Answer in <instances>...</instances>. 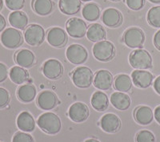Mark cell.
Here are the masks:
<instances>
[{"instance_id": "836d02e7", "label": "cell", "mask_w": 160, "mask_h": 142, "mask_svg": "<svg viewBox=\"0 0 160 142\" xmlns=\"http://www.w3.org/2000/svg\"><path fill=\"white\" fill-rule=\"evenodd\" d=\"M12 142H35L32 136L28 133L18 132L13 137Z\"/></svg>"}, {"instance_id": "4dcf8cb0", "label": "cell", "mask_w": 160, "mask_h": 142, "mask_svg": "<svg viewBox=\"0 0 160 142\" xmlns=\"http://www.w3.org/2000/svg\"><path fill=\"white\" fill-rule=\"evenodd\" d=\"M148 22L154 28H160V6L154 7L148 13Z\"/></svg>"}, {"instance_id": "277c9868", "label": "cell", "mask_w": 160, "mask_h": 142, "mask_svg": "<svg viewBox=\"0 0 160 142\" xmlns=\"http://www.w3.org/2000/svg\"><path fill=\"white\" fill-rule=\"evenodd\" d=\"M72 81L76 87L80 88H88L94 81L93 71L88 67H77L72 73Z\"/></svg>"}, {"instance_id": "74e56055", "label": "cell", "mask_w": 160, "mask_h": 142, "mask_svg": "<svg viewBox=\"0 0 160 142\" xmlns=\"http://www.w3.org/2000/svg\"><path fill=\"white\" fill-rule=\"evenodd\" d=\"M154 44L157 49L160 51V30L155 33V36H154Z\"/></svg>"}, {"instance_id": "6da1fadb", "label": "cell", "mask_w": 160, "mask_h": 142, "mask_svg": "<svg viewBox=\"0 0 160 142\" xmlns=\"http://www.w3.org/2000/svg\"><path fill=\"white\" fill-rule=\"evenodd\" d=\"M38 127L48 134H57L61 130V120L56 114L45 113L38 117L37 121Z\"/></svg>"}, {"instance_id": "e575fe53", "label": "cell", "mask_w": 160, "mask_h": 142, "mask_svg": "<svg viewBox=\"0 0 160 142\" xmlns=\"http://www.w3.org/2000/svg\"><path fill=\"white\" fill-rule=\"evenodd\" d=\"M126 3L130 9L133 11H138L143 8L145 0H126Z\"/></svg>"}, {"instance_id": "5b68a950", "label": "cell", "mask_w": 160, "mask_h": 142, "mask_svg": "<svg viewBox=\"0 0 160 142\" xmlns=\"http://www.w3.org/2000/svg\"><path fill=\"white\" fill-rule=\"evenodd\" d=\"M24 38L29 45L39 46L45 39V31L42 26L38 24H31L26 28Z\"/></svg>"}, {"instance_id": "30bf717a", "label": "cell", "mask_w": 160, "mask_h": 142, "mask_svg": "<svg viewBox=\"0 0 160 142\" xmlns=\"http://www.w3.org/2000/svg\"><path fill=\"white\" fill-rule=\"evenodd\" d=\"M42 73L50 80H58L63 74V66L59 60L50 59L44 63Z\"/></svg>"}, {"instance_id": "9c48e42d", "label": "cell", "mask_w": 160, "mask_h": 142, "mask_svg": "<svg viewBox=\"0 0 160 142\" xmlns=\"http://www.w3.org/2000/svg\"><path fill=\"white\" fill-rule=\"evenodd\" d=\"M67 32L73 38H82L87 35L88 25L85 21L78 18H71L67 23Z\"/></svg>"}, {"instance_id": "4fadbf2b", "label": "cell", "mask_w": 160, "mask_h": 142, "mask_svg": "<svg viewBox=\"0 0 160 142\" xmlns=\"http://www.w3.org/2000/svg\"><path fill=\"white\" fill-rule=\"evenodd\" d=\"M37 103L41 109L51 110L56 107L58 103V100L54 92L46 90L38 95Z\"/></svg>"}, {"instance_id": "f6af8a7d", "label": "cell", "mask_w": 160, "mask_h": 142, "mask_svg": "<svg viewBox=\"0 0 160 142\" xmlns=\"http://www.w3.org/2000/svg\"><path fill=\"white\" fill-rule=\"evenodd\" d=\"M82 2H89V1H91V0H81Z\"/></svg>"}, {"instance_id": "7a4b0ae2", "label": "cell", "mask_w": 160, "mask_h": 142, "mask_svg": "<svg viewBox=\"0 0 160 142\" xmlns=\"http://www.w3.org/2000/svg\"><path fill=\"white\" fill-rule=\"evenodd\" d=\"M129 62L131 67L138 70L148 69L152 67V58L144 49H136L131 53Z\"/></svg>"}, {"instance_id": "8992f818", "label": "cell", "mask_w": 160, "mask_h": 142, "mask_svg": "<svg viewBox=\"0 0 160 142\" xmlns=\"http://www.w3.org/2000/svg\"><path fill=\"white\" fill-rule=\"evenodd\" d=\"M123 41L131 48L141 47L145 41V35L142 29L138 28H131L124 32Z\"/></svg>"}, {"instance_id": "ba28073f", "label": "cell", "mask_w": 160, "mask_h": 142, "mask_svg": "<svg viewBox=\"0 0 160 142\" xmlns=\"http://www.w3.org/2000/svg\"><path fill=\"white\" fill-rule=\"evenodd\" d=\"M22 35L16 28H7L1 35L2 44L8 48H16L22 44Z\"/></svg>"}, {"instance_id": "1f68e13d", "label": "cell", "mask_w": 160, "mask_h": 142, "mask_svg": "<svg viewBox=\"0 0 160 142\" xmlns=\"http://www.w3.org/2000/svg\"><path fill=\"white\" fill-rule=\"evenodd\" d=\"M135 140L136 142H155V137L151 131L142 130L138 133Z\"/></svg>"}, {"instance_id": "ffe728a7", "label": "cell", "mask_w": 160, "mask_h": 142, "mask_svg": "<svg viewBox=\"0 0 160 142\" xmlns=\"http://www.w3.org/2000/svg\"><path fill=\"white\" fill-rule=\"evenodd\" d=\"M154 116L151 108L148 106H140L135 112V119L139 124L148 125L152 122Z\"/></svg>"}, {"instance_id": "f35d334b", "label": "cell", "mask_w": 160, "mask_h": 142, "mask_svg": "<svg viewBox=\"0 0 160 142\" xmlns=\"http://www.w3.org/2000/svg\"><path fill=\"white\" fill-rule=\"evenodd\" d=\"M154 88H155V92H156L158 95H160V76L157 77L156 80H155V83H154Z\"/></svg>"}, {"instance_id": "d6986e66", "label": "cell", "mask_w": 160, "mask_h": 142, "mask_svg": "<svg viewBox=\"0 0 160 142\" xmlns=\"http://www.w3.org/2000/svg\"><path fill=\"white\" fill-rule=\"evenodd\" d=\"M17 125L22 131L31 133L35 129V119L28 112H22L17 118Z\"/></svg>"}, {"instance_id": "bcb514c9", "label": "cell", "mask_w": 160, "mask_h": 142, "mask_svg": "<svg viewBox=\"0 0 160 142\" xmlns=\"http://www.w3.org/2000/svg\"><path fill=\"white\" fill-rule=\"evenodd\" d=\"M110 1H112V2H118L120 0H110Z\"/></svg>"}, {"instance_id": "8fae6325", "label": "cell", "mask_w": 160, "mask_h": 142, "mask_svg": "<svg viewBox=\"0 0 160 142\" xmlns=\"http://www.w3.org/2000/svg\"><path fill=\"white\" fill-rule=\"evenodd\" d=\"M89 108L82 102H76L70 107L68 115L72 121L75 123H82L88 120L89 117Z\"/></svg>"}, {"instance_id": "d4e9b609", "label": "cell", "mask_w": 160, "mask_h": 142, "mask_svg": "<svg viewBox=\"0 0 160 142\" xmlns=\"http://www.w3.org/2000/svg\"><path fill=\"white\" fill-rule=\"evenodd\" d=\"M9 23L15 28L23 30L28 24V17L22 11H15L10 14Z\"/></svg>"}, {"instance_id": "60d3db41", "label": "cell", "mask_w": 160, "mask_h": 142, "mask_svg": "<svg viewBox=\"0 0 160 142\" xmlns=\"http://www.w3.org/2000/svg\"><path fill=\"white\" fill-rule=\"evenodd\" d=\"M6 27V20L5 18L0 14V32L5 28Z\"/></svg>"}, {"instance_id": "9a60e30c", "label": "cell", "mask_w": 160, "mask_h": 142, "mask_svg": "<svg viewBox=\"0 0 160 142\" xmlns=\"http://www.w3.org/2000/svg\"><path fill=\"white\" fill-rule=\"evenodd\" d=\"M102 21L108 28H115L118 27L122 22V15L119 11L115 8H108L103 11Z\"/></svg>"}, {"instance_id": "ab89813d", "label": "cell", "mask_w": 160, "mask_h": 142, "mask_svg": "<svg viewBox=\"0 0 160 142\" xmlns=\"http://www.w3.org/2000/svg\"><path fill=\"white\" fill-rule=\"evenodd\" d=\"M155 120H156L157 122L160 124V106H158V107L155 108Z\"/></svg>"}, {"instance_id": "f546056e", "label": "cell", "mask_w": 160, "mask_h": 142, "mask_svg": "<svg viewBox=\"0 0 160 142\" xmlns=\"http://www.w3.org/2000/svg\"><path fill=\"white\" fill-rule=\"evenodd\" d=\"M132 87V80L127 74H120L115 77V88L121 92H129Z\"/></svg>"}, {"instance_id": "7402d4cb", "label": "cell", "mask_w": 160, "mask_h": 142, "mask_svg": "<svg viewBox=\"0 0 160 142\" xmlns=\"http://www.w3.org/2000/svg\"><path fill=\"white\" fill-rule=\"evenodd\" d=\"M81 5V0H59L58 3L60 11L68 15L77 14L80 11Z\"/></svg>"}, {"instance_id": "83f0119b", "label": "cell", "mask_w": 160, "mask_h": 142, "mask_svg": "<svg viewBox=\"0 0 160 142\" xmlns=\"http://www.w3.org/2000/svg\"><path fill=\"white\" fill-rule=\"evenodd\" d=\"M10 78L16 84H22L28 81L29 79V73L23 67L15 66L10 71Z\"/></svg>"}, {"instance_id": "5bb4252c", "label": "cell", "mask_w": 160, "mask_h": 142, "mask_svg": "<svg viewBox=\"0 0 160 142\" xmlns=\"http://www.w3.org/2000/svg\"><path fill=\"white\" fill-rule=\"evenodd\" d=\"M102 129L108 133H115L121 128V120L114 113H108L102 116L100 121Z\"/></svg>"}, {"instance_id": "ac0fdd59", "label": "cell", "mask_w": 160, "mask_h": 142, "mask_svg": "<svg viewBox=\"0 0 160 142\" xmlns=\"http://www.w3.org/2000/svg\"><path fill=\"white\" fill-rule=\"evenodd\" d=\"M111 103L118 110L126 111L131 106V100L128 95L121 92H116L111 96Z\"/></svg>"}, {"instance_id": "44dd1931", "label": "cell", "mask_w": 160, "mask_h": 142, "mask_svg": "<svg viewBox=\"0 0 160 142\" xmlns=\"http://www.w3.org/2000/svg\"><path fill=\"white\" fill-rule=\"evenodd\" d=\"M35 56L34 53L28 49L20 50L15 55V61L17 64L22 67H31L35 63Z\"/></svg>"}, {"instance_id": "2e32d148", "label": "cell", "mask_w": 160, "mask_h": 142, "mask_svg": "<svg viewBox=\"0 0 160 142\" xmlns=\"http://www.w3.org/2000/svg\"><path fill=\"white\" fill-rule=\"evenodd\" d=\"M112 74L108 70H100L97 71L96 75L94 77V85L96 88L102 91L109 90L113 84Z\"/></svg>"}, {"instance_id": "3957f363", "label": "cell", "mask_w": 160, "mask_h": 142, "mask_svg": "<svg viewBox=\"0 0 160 142\" xmlns=\"http://www.w3.org/2000/svg\"><path fill=\"white\" fill-rule=\"evenodd\" d=\"M93 55L96 60L99 61L108 62L115 56V46L108 40H102L97 42L93 47Z\"/></svg>"}, {"instance_id": "603a6c76", "label": "cell", "mask_w": 160, "mask_h": 142, "mask_svg": "<svg viewBox=\"0 0 160 142\" xmlns=\"http://www.w3.org/2000/svg\"><path fill=\"white\" fill-rule=\"evenodd\" d=\"M54 5L52 0H34L32 3L33 10L42 16L50 15L54 9Z\"/></svg>"}, {"instance_id": "7c38bea8", "label": "cell", "mask_w": 160, "mask_h": 142, "mask_svg": "<svg viewBox=\"0 0 160 142\" xmlns=\"http://www.w3.org/2000/svg\"><path fill=\"white\" fill-rule=\"evenodd\" d=\"M47 39L50 45L55 47H62L67 44L68 40V34L62 28L54 27L48 31Z\"/></svg>"}, {"instance_id": "e0dca14e", "label": "cell", "mask_w": 160, "mask_h": 142, "mask_svg": "<svg viewBox=\"0 0 160 142\" xmlns=\"http://www.w3.org/2000/svg\"><path fill=\"white\" fill-rule=\"evenodd\" d=\"M154 76L150 71L144 70H135L131 74V80L136 87L147 88L152 84Z\"/></svg>"}, {"instance_id": "b9f144b4", "label": "cell", "mask_w": 160, "mask_h": 142, "mask_svg": "<svg viewBox=\"0 0 160 142\" xmlns=\"http://www.w3.org/2000/svg\"><path fill=\"white\" fill-rule=\"evenodd\" d=\"M85 142H100V141L98 140H95V139H88V140H85Z\"/></svg>"}, {"instance_id": "52a82bcc", "label": "cell", "mask_w": 160, "mask_h": 142, "mask_svg": "<svg viewBox=\"0 0 160 142\" xmlns=\"http://www.w3.org/2000/svg\"><path fill=\"white\" fill-rule=\"evenodd\" d=\"M66 55L68 60L73 64L80 65L87 61L88 53L83 46L80 44H72L68 47Z\"/></svg>"}, {"instance_id": "cb8c5ba5", "label": "cell", "mask_w": 160, "mask_h": 142, "mask_svg": "<svg viewBox=\"0 0 160 142\" xmlns=\"http://www.w3.org/2000/svg\"><path fill=\"white\" fill-rule=\"evenodd\" d=\"M37 94L35 87L31 84H23L18 88V97L24 103H30L35 100Z\"/></svg>"}, {"instance_id": "f1b7e54d", "label": "cell", "mask_w": 160, "mask_h": 142, "mask_svg": "<svg viewBox=\"0 0 160 142\" xmlns=\"http://www.w3.org/2000/svg\"><path fill=\"white\" fill-rule=\"evenodd\" d=\"M82 14L86 20L89 22H95L99 18L100 9L96 3H91L84 6Z\"/></svg>"}, {"instance_id": "4316f807", "label": "cell", "mask_w": 160, "mask_h": 142, "mask_svg": "<svg viewBox=\"0 0 160 142\" xmlns=\"http://www.w3.org/2000/svg\"><path fill=\"white\" fill-rule=\"evenodd\" d=\"M87 37L92 42H99L105 39L106 31L103 27L100 24H91L87 31Z\"/></svg>"}, {"instance_id": "d590c367", "label": "cell", "mask_w": 160, "mask_h": 142, "mask_svg": "<svg viewBox=\"0 0 160 142\" xmlns=\"http://www.w3.org/2000/svg\"><path fill=\"white\" fill-rule=\"evenodd\" d=\"M10 100L9 92L6 89L0 87V108L8 105Z\"/></svg>"}, {"instance_id": "7bdbcfd3", "label": "cell", "mask_w": 160, "mask_h": 142, "mask_svg": "<svg viewBox=\"0 0 160 142\" xmlns=\"http://www.w3.org/2000/svg\"><path fill=\"white\" fill-rule=\"evenodd\" d=\"M149 1L153 3H160V0H149Z\"/></svg>"}, {"instance_id": "ee69618b", "label": "cell", "mask_w": 160, "mask_h": 142, "mask_svg": "<svg viewBox=\"0 0 160 142\" xmlns=\"http://www.w3.org/2000/svg\"><path fill=\"white\" fill-rule=\"evenodd\" d=\"M2 5H3V2H2V0H0V10L2 8Z\"/></svg>"}, {"instance_id": "484cf974", "label": "cell", "mask_w": 160, "mask_h": 142, "mask_svg": "<svg viewBox=\"0 0 160 142\" xmlns=\"http://www.w3.org/2000/svg\"><path fill=\"white\" fill-rule=\"evenodd\" d=\"M91 105L97 111H105L109 105V99L104 92L97 91L91 97Z\"/></svg>"}, {"instance_id": "8d00e7d4", "label": "cell", "mask_w": 160, "mask_h": 142, "mask_svg": "<svg viewBox=\"0 0 160 142\" xmlns=\"http://www.w3.org/2000/svg\"><path fill=\"white\" fill-rule=\"evenodd\" d=\"M8 67H6L3 64L0 63V83L3 82L6 79L8 78Z\"/></svg>"}, {"instance_id": "d6a6232c", "label": "cell", "mask_w": 160, "mask_h": 142, "mask_svg": "<svg viewBox=\"0 0 160 142\" xmlns=\"http://www.w3.org/2000/svg\"><path fill=\"white\" fill-rule=\"evenodd\" d=\"M6 5L12 11H19L25 5V0H5Z\"/></svg>"}]
</instances>
